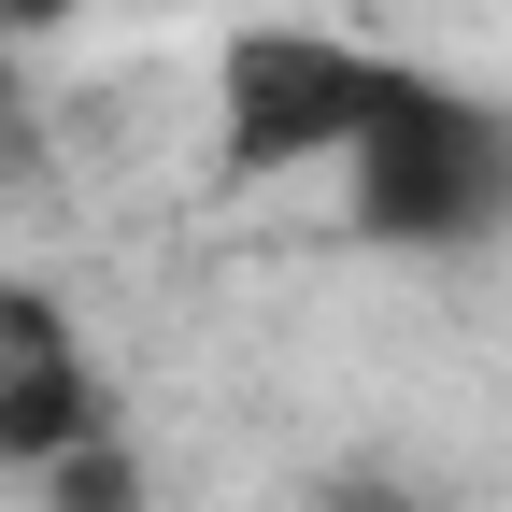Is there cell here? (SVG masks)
<instances>
[{"instance_id":"cell-1","label":"cell","mask_w":512,"mask_h":512,"mask_svg":"<svg viewBox=\"0 0 512 512\" xmlns=\"http://www.w3.org/2000/svg\"><path fill=\"white\" fill-rule=\"evenodd\" d=\"M342 228L370 256H484L512 242V100L427 57H384V100L342 157Z\"/></svg>"},{"instance_id":"cell-2","label":"cell","mask_w":512,"mask_h":512,"mask_svg":"<svg viewBox=\"0 0 512 512\" xmlns=\"http://www.w3.org/2000/svg\"><path fill=\"white\" fill-rule=\"evenodd\" d=\"M370 100H384V43H356V29L271 15V29H228L214 43V157L242 185L342 171L356 128H370Z\"/></svg>"},{"instance_id":"cell-3","label":"cell","mask_w":512,"mask_h":512,"mask_svg":"<svg viewBox=\"0 0 512 512\" xmlns=\"http://www.w3.org/2000/svg\"><path fill=\"white\" fill-rule=\"evenodd\" d=\"M86 441H114V399H100V356L72 342V313L57 299H0V470H57L86 456Z\"/></svg>"},{"instance_id":"cell-4","label":"cell","mask_w":512,"mask_h":512,"mask_svg":"<svg viewBox=\"0 0 512 512\" xmlns=\"http://www.w3.org/2000/svg\"><path fill=\"white\" fill-rule=\"evenodd\" d=\"M328 512H413V484H399V470H342V484H328Z\"/></svg>"},{"instance_id":"cell-5","label":"cell","mask_w":512,"mask_h":512,"mask_svg":"<svg viewBox=\"0 0 512 512\" xmlns=\"http://www.w3.org/2000/svg\"><path fill=\"white\" fill-rule=\"evenodd\" d=\"M15 43H29V15H15V0H0V72H15Z\"/></svg>"}]
</instances>
